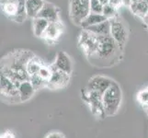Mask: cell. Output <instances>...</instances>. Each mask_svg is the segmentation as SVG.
<instances>
[{
    "label": "cell",
    "mask_w": 148,
    "mask_h": 138,
    "mask_svg": "<svg viewBox=\"0 0 148 138\" xmlns=\"http://www.w3.org/2000/svg\"><path fill=\"white\" fill-rule=\"evenodd\" d=\"M33 56L28 51H16L3 60L1 74L8 78L17 87L23 81L29 80L27 72V64Z\"/></svg>",
    "instance_id": "obj_1"
},
{
    "label": "cell",
    "mask_w": 148,
    "mask_h": 138,
    "mask_svg": "<svg viewBox=\"0 0 148 138\" xmlns=\"http://www.w3.org/2000/svg\"><path fill=\"white\" fill-rule=\"evenodd\" d=\"M122 48L115 42L110 35L99 36V46L96 54L89 60L97 61V65H110L114 64V60L118 61L121 58Z\"/></svg>",
    "instance_id": "obj_2"
},
{
    "label": "cell",
    "mask_w": 148,
    "mask_h": 138,
    "mask_svg": "<svg viewBox=\"0 0 148 138\" xmlns=\"http://www.w3.org/2000/svg\"><path fill=\"white\" fill-rule=\"evenodd\" d=\"M122 100V92L118 83L113 81L110 88L105 91L102 97L104 110L107 116H113L118 111Z\"/></svg>",
    "instance_id": "obj_3"
},
{
    "label": "cell",
    "mask_w": 148,
    "mask_h": 138,
    "mask_svg": "<svg viewBox=\"0 0 148 138\" xmlns=\"http://www.w3.org/2000/svg\"><path fill=\"white\" fill-rule=\"evenodd\" d=\"M102 97L103 95L98 93V92L90 91L86 89L81 91V98L83 101L88 105L91 113L100 119H103L107 116L104 110L103 101H102Z\"/></svg>",
    "instance_id": "obj_4"
},
{
    "label": "cell",
    "mask_w": 148,
    "mask_h": 138,
    "mask_svg": "<svg viewBox=\"0 0 148 138\" xmlns=\"http://www.w3.org/2000/svg\"><path fill=\"white\" fill-rule=\"evenodd\" d=\"M90 12V0H70L69 15L74 24L80 26Z\"/></svg>",
    "instance_id": "obj_5"
},
{
    "label": "cell",
    "mask_w": 148,
    "mask_h": 138,
    "mask_svg": "<svg viewBox=\"0 0 148 138\" xmlns=\"http://www.w3.org/2000/svg\"><path fill=\"white\" fill-rule=\"evenodd\" d=\"M78 46L89 59L97 52L99 46V36L83 29L78 38Z\"/></svg>",
    "instance_id": "obj_6"
},
{
    "label": "cell",
    "mask_w": 148,
    "mask_h": 138,
    "mask_svg": "<svg viewBox=\"0 0 148 138\" xmlns=\"http://www.w3.org/2000/svg\"><path fill=\"white\" fill-rule=\"evenodd\" d=\"M110 36L115 40L121 47L123 49L128 39V30L123 20L118 15L110 19Z\"/></svg>",
    "instance_id": "obj_7"
},
{
    "label": "cell",
    "mask_w": 148,
    "mask_h": 138,
    "mask_svg": "<svg viewBox=\"0 0 148 138\" xmlns=\"http://www.w3.org/2000/svg\"><path fill=\"white\" fill-rule=\"evenodd\" d=\"M0 80H1V96L3 98L8 99L9 102L20 101L18 87L3 74H1Z\"/></svg>",
    "instance_id": "obj_8"
},
{
    "label": "cell",
    "mask_w": 148,
    "mask_h": 138,
    "mask_svg": "<svg viewBox=\"0 0 148 138\" xmlns=\"http://www.w3.org/2000/svg\"><path fill=\"white\" fill-rule=\"evenodd\" d=\"M112 83H113V80L110 78L103 76H95L88 80L85 89L103 95Z\"/></svg>",
    "instance_id": "obj_9"
},
{
    "label": "cell",
    "mask_w": 148,
    "mask_h": 138,
    "mask_svg": "<svg viewBox=\"0 0 148 138\" xmlns=\"http://www.w3.org/2000/svg\"><path fill=\"white\" fill-rule=\"evenodd\" d=\"M70 75L66 74L63 71H60L56 69L53 65V74L51 78L47 82L46 87L51 89H62L69 83L70 80Z\"/></svg>",
    "instance_id": "obj_10"
},
{
    "label": "cell",
    "mask_w": 148,
    "mask_h": 138,
    "mask_svg": "<svg viewBox=\"0 0 148 138\" xmlns=\"http://www.w3.org/2000/svg\"><path fill=\"white\" fill-rule=\"evenodd\" d=\"M63 32L64 26L60 20L56 22H50L42 38H43L47 43H54L60 38Z\"/></svg>",
    "instance_id": "obj_11"
},
{
    "label": "cell",
    "mask_w": 148,
    "mask_h": 138,
    "mask_svg": "<svg viewBox=\"0 0 148 138\" xmlns=\"http://www.w3.org/2000/svg\"><path fill=\"white\" fill-rule=\"evenodd\" d=\"M56 69L70 75L73 71V64L68 54L64 52H58L56 54L55 61L53 65Z\"/></svg>",
    "instance_id": "obj_12"
},
{
    "label": "cell",
    "mask_w": 148,
    "mask_h": 138,
    "mask_svg": "<svg viewBox=\"0 0 148 138\" xmlns=\"http://www.w3.org/2000/svg\"><path fill=\"white\" fill-rule=\"evenodd\" d=\"M59 13L60 10L57 7L54 6L52 3L45 2L42 10H40L38 15V17L46 19L49 22H56L60 20Z\"/></svg>",
    "instance_id": "obj_13"
},
{
    "label": "cell",
    "mask_w": 148,
    "mask_h": 138,
    "mask_svg": "<svg viewBox=\"0 0 148 138\" xmlns=\"http://www.w3.org/2000/svg\"><path fill=\"white\" fill-rule=\"evenodd\" d=\"M19 2L20 0H1V9L3 14L13 21L18 12Z\"/></svg>",
    "instance_id": "obj_14"
},
{
    "label": "cell",
    "mask_w": 148,
    "mask_h": 138,
    "mask_svg": "<svg viewBox=\"0 0 148 138\" xmlns=\"http://www.w3.org/2000/svg\"><path fill=\"white\" fill-rule=\"evenodd\" d=\"M18 89V92H19L20 101L21 102L29 100L33 96L35 90H36L34 88V86L32 85V83L30 82V80L23 81V82L19 84Z\"/></svg>",
    "instance_id": "obj_15"
},
{
    "label": "cell",
    "mask_w": 148,
    "mask_h": 138,
    "mask_svg": "<svg viewBox=\"0 0 148 138\" xmlns=\"http://www.w3.org/2000/svg\"><path fill=\"white\" fill-rule=\"evenodd\" d=\"M44 3L45 2L43 0H26L25 1V5H26L28 17L32 19L38 17V15L40 10H42Z\"/></svg>",
    "instance_id": "obj_16"
},
{
    "label": "cell",
    "mask_w": 148,
    "mask_h": 138,
    "mask_svg": "<svg viewBox=\"0 0 148 138\" xmlns=\"http://www.w3.org/2000/svg\"><path fill=\"white\" fill-rule=\"evenodd\" d=\"M84 30H88V32L98 35V36H109L110 35V19H107L103 22H100Z\"/></svg>",
    "instance_id": "obj_17"
},
{
    "label": "cell",
    "mask_w": 148,
    "mask_h": 138,
    "mask_svg": "<svg viewBox=\"0 0 148 138\" xmlns=\"http://www.w3.org/2000/svg\"><path fill=\"white\" fill-rule=\"evenodd\" d=\"M107 19H107L103 14L90 12V14L83 20V22L81 23L80 27H82L83 29H88L91 26H94V25H97L100 22H103Z\"/></svg>",
    "instance_id": "obj_18"
},
{
    "label": "cell",
    "mask_w": 148,
    "mask_h": 138,
    "mask_svg": "<svg viewBox=\"0 0 148 138\" xmlns=\"http://www.w3.org/2000/svg\"><path fill=\"white\" fill-rule=\"evenodd\" d=\"M49 21L46 19H44L40 17H36L34 18L32 20V29H33V33L36 37H40L42 38L43 33L46 30L48 25H49Z\"/></svg>",
    "instance_id": "obj_19"
},
{
    "label": "cell",
    "mask_w": 148,
    "mask_h": 138,
    "mask_svg": "<svg viewBox=\"0 0 148 138\" xmlns=\"http://www.w3.org/2000/svg\"><path fill=\"white\" fill-rule=\"evenodd\" d=\"M129 8L131 9V11L132 12V14L141 19L144 18L148 13V4L142 1V0H140L138 2L132 3Z\"/></svg>",
    "instance_id": "obj_20"
},
{
    "label": "cell",
    "mask_w": 148,
    "mask_h": 138,
    "mask_svg": "<svg viewBox=\"0 0 148 138\" xmlns=\"http://www.w3.org/2000/svg\"><path fill=\"white\" fill-rule=\"evenodd\" d=\"M44 64L40 61L39 58H37L36 56H32V58L29 60V62L27 64V72L29 75V76L37 75L39 73V71L40 67L43 65Z\"/></svg>",
    "instance_id": "obj_21"
},
{
    "label": "cell",
    "mask_w": 148,
    "mask_h": 138,
    "mask_svg": "<svg viewBox=\"0 0 148 138\" xmlns=\"http://www.w3.org/2000/svg\"><path fill=\"white\" fill-rule=\"evenodd\" d=\"M136 100L143 108L146 109L148 107V88H146L144 90H141L139 93L137 94Z\"/></svg>",
    "instance_id": "obj_22"
},
{
    "label": "cell",
    "mask_w": 148,
    "mask_h": 138,
    "mask_svg": "<svg viewBox=\"0 0 148 138\" xmlns=\"http://www.w3.org/2000/svg\"><path fill=\"white\" fill-rule=\"evenodd\" d=\"M52 74H53V65L47 66V65H43L42 67H40L39 73L37 75H39L40 78H42L43 80L46 81V83H47L49 81V79L51 78V76H52Z\"/></svg>",
    "instance_id": "obj_23"
},
{
    "label": "cell",
    "mask_w": 148,
    "mask_h": 138,
    "mask_svg": "<svg viewBox=\"0 0 148 138\" xmlns=\"http://www.w3.org/2000/svg\"><path fill=\"white\" fill-rule=\"evenodd\" d=\"M102 14L104 15V16L108 19H110L112 18H114L115 16H117V8H113L110 4H107L103 7V10H102Z\"/></svg>",
    "instance_id": "obj_24"
},
{
    "label": "cell",
    "mask_w": 148,
    "mask_h": 138,
    "mask_svg": "<svg viewBox=\"0 0 148 138\" xmlns=\"http://www.w3.org/2000/svg\"><path fill=\"white\" fill-rule=\"evenodd\" d=\"M29 80L34 86L35 89H38L39 88H42V87H46V84H47L46 81L43 80L39 75H34V76H29Z\"/></svg>",
    "instance_id": "obj_25"
},
{
    "label": "cell",
    "mask_w": 148,
    "mask_h": 138,
    "mask_svg": "<svg viewBox=\"0 0 148 138\" xmlns=\"http://www.w3.org/2000/svg\"><path fill=\"white\" fill-rule=\"evenodd\" d=\"M103 7L104 6L99 2V0H90V10H91V12L102 14Z\"/></svg>",
    "instance_id": "obj_26"
},
{
    "label": "cell",
    "mask_w": 148,
    "mask_h": 138,
    "mask_svg": "<svg viewBox=\"0 0 148 138\" xmlns=\"http://www.w3.org/2000/svg\"><path fill=\"white\" fill-rule=\"evenodd\" d=\"M45 138H64V135L62 133H59V132H52L45 137Z\"/></svg>",
    "instance_id": "obj_27"
},
{
    "label": "cell",
    "mask_w": 148,
    "mask_h": 138,
    "mask_svg": "<svg viewBox=\"0 0 148 138\" xmlns=\"http://www.w3.org/2000/svg\"><path fill=\"white\" fill-rule=\"evenodd\" d=\"M109 4L111 5V6L113 7V8L118 9L122 5V2H121V0H110Z\"/></svg>",
    "instance_id": "obj_28"
},
{
    "label": "cell",
    "mask_w": 148,
    "mask_h": 138,
    "mask_svg": "<svg viewBox=\"0 0 148 138\" xmlns=\"http://www.w3.org/2000/svg\"><path fill=\"white\" fill-rule=\"evenodd\" d=\"M1 138H16L12 132H6L1 135Z\"/></svg>",
    "instance_id": "obj_29"
},
{
    "label": "cell",
    "mask_w": 148,
    "mask_h": 138,
    "mask_svg": "<svg viewBox=\"0 0 148 138\" xmlns=\"http://www.w3.org/2000/svg\"><path fill=\"white\" fill-rule=\"evenodd\" d=\"M143 19V21H144V23H145V25L146 26V28H147V30H148V13L145 15V16L142 19Z\"/></svg>",
    "instance_id": "obj_30"
},
{
    "label": "cell",
    "mask_w": 148,
    "mask_h": 138,
    "mask_svg": "<svg viewBox=\"0 0 148 138\" xmlns=\"http://www.w3.org/2000/svg\"><path fill=\"white\" fill-rule=\"evenodd\" d=\"M121 2H122V5H124V6L130 7L132 4V0H121Z\"/></svg>",
    "instance_id": "obj_31"
},
{
    "label": "cell",
    "mask_w": 148,
    "mask_h": 138,
    "mask_svg": "<svg viewBox=\"0 0 148 138\" xmlns=\"http://www.w3.org/2000/svg\"><path fill=\"white\" fill-rule=\"evenodd\" d=\"M99 2L103 5V6H105V5H107V4H109V2H110V0H99Z\"/></svg>",
    "instance_id": "obj_32"
},
{
    "label": "cell",
    "mask_w": 148,
    "mask_h": 138,
    "mask_svg": "<svg viewBox=\"0 0 148 138\" xmlns=\"http://www.w3.org/2000/svg\"><path fill=\"white\" fill-rule=\"evenodd\" d=\"M145 112H146V114H147V117H148V107L146 109H145Z\"/></svg>",
    "instance_id": "obj_33"
},
{
    "label": "cell",
    "mask_w": 148,
    "mask_h": 138,
    "mask_svg": "<svg viewBox=\"0 0 148 138\" xmlns=\"http://www.w3.org/2000/svg\"><path fill=\"white\" fill-rule=\"evenodd\" d=\"M140 1V0H132V3H134V2H138Z\"/></svg>",
    "instance_id": "obj_34"
},
{
    "label": "cell",
    "mask_w": 148,
    "mask_h": 138,
    "mask_svg": "<svg viewBox=\"0 0 148 138\" xmlns=\"http://www.w3.org/2000/svg\"><path fill=\"white\" fill-rule=\"evenodd\" d=\"M142 1H144V2H145V3L148 4V0H142Z\"/></svg>",
    "instance_id": "obj_35"
}]
</instances>
